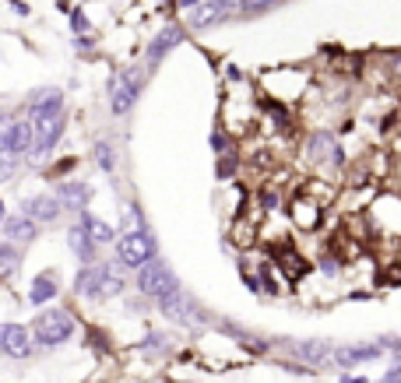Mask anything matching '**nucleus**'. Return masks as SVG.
Listing matches in <instances>:
<instances>
[{
  "instance_id": "a878e982",
  "label": "nucleus",
  "mask_w": 401,
  "mask_h": 383,
  "mask_svg": "<svg viewBox=\"0 0 401 383\" xmlns=\"http://www.w3.org/2000/svg\"><path fill=\"white\" fill-rule=\"evenodd\" d=\"M11 123H14V120H7V116H0V152L7 148V137H11Z\"/></svg>"
},
{
  "instance_id": "f3484780",
  "label": "nucleus",
  "mask_w": 401,
  "mask_h": 383,
  "mask_svg": "<svg viewBox=\"0 0 401 383\" xmlns=\"http://www.w3.org/2000/svg\"><path fill=\"white\" fill-rule=\"evenodd\" d=\"M57 197H60L64 207H71V211H85V204H89V187H85V183H64V187L57 190Z\"/></svg>"
},
{
  "instance_id": "9d476101",
  "label": "nucleus",
  "mask_w": 401,
  "mask_h": 383,
  "mask_svg": "<svg viewBox=\"0 0 401 383\" xmlns=\"http://www.w3.org/2000/svg\"><path fill=\"white\" fill-rule=\"evenodd\" d=\"M293 355L300 362H306V366H327V362H334L331 341H300V345H293Z\"/></svg>"
},
{
  "instance_id": "6ab92c4d",
  "label": "nucleus",
  "mask_w": 401,
  "mask_h": 383,
  "mask_svg": "<svg viewBox=\"0 0 401 383\" xmlns=\"http://www.w3.org/2000/svg\"><path fill=\"white\" fill-rule=\"evenodd\" d=\"M81 222H85V229L92 232V239H96L99 246H106V243H113V239H116V229H113L109 222L96 218V215H89V211H85V215H81Z\"/></svg>"
},
{
  "instance_id": "7ed1b4c3",
  "label": "nucleus",
  "mask_w": 401,
  "mask_h": 383,
  "mask_svg": "<svg viewBox=\"0 0 401 383\" xmlns=\"http://www.w3.org/2000/svg\"><path fill=\"white\" fill-rule=\"evenodd\" d=\"M116 253L127 268H141L155 257V239L148 232H127L120 243H116Z\"/></svg>"
},
{
  "instance_id": "393cba45",
  "label": "nucleus",
  "mask_w": 401,
  "mask_h": 383,
  "mask_svg": "<svg viewBox=\"0 0 401 383\" xmlns=\"http://www.w3.org/2000/svg\"><path fill=\"white\" fill-rule=\"evenodd\" d=\"M96 162H99V166L106 169V173L113 169V148H109L106 141H99V144H96Z\"/></svg>"
},
{
  "instance_id": "9b49d317",
  "label": "nucleus",
  "mask_w": 401,
  "mask_h": 383,
  "mask_svg": "<svg viewBox=\"0 0 401 383\" xmlns=\"http://www.w3.org/2000/svg\"><path fill=\"white\" fill-rule=\"evenodd\" d=\"M60 211H64L60 197H32V200L25 204V215H28L32 222H39V225H53V222L60 218Z\"/></svg>"
},
{
  "instance_id": "0eeeda50",
  "label": "nucleus",
  "mask_w": 401,
  "mask_h": 383,
  "mask_svg": "<svg viewBox=\"0 0 401 383\" xmlns=\"http://www.w3.org/2000/svg\"><path fill=\"white\" fill-rule=\"evenodd\" d=\"M232 14V0H200L198 7H191V25L194 28H211L218 21H225Z\"/></svg>"
},
{
  "instance_id": "c85d7f7f",
  "label": "nucleus",
  "mask_w": 401,
  "mask_h": 383,
  "mask_svg": "<svg viewBox=\"0 0 401 383\" xmlns=\"http://www.w3.org/2000/svg\"><path fill=\"white\" fill-rule=\"evenodd\" d=\"M391 352H395V355H398V359H401V345H391Z\"/></svg>"
},
{
  "instance_id": "aec40b11",
  "label": "nucleus",
  "mask_w": 401,
  "mask_h": 383,
  "mask_svg": "<svg viewBox=\"0 0 401 383\" xmlns=\"http://www.w3.org/2000/svg\"><path fill=\"white\" fill-rule=\"evenodd\" d=\"M53 295H57V275H39L35 285H32V292H28V299H32L35 306H43V302L53 299Z\"/></svg>"
},
{
  "instance_id": "f03ea898",
  "label": "nucleus",
  "mask_w": 401,
  "mask_h": 383,
  "mask_svg": "<svg viewBox=\"0 0 401 383\" xmlns=\"http://www.w3.org/2000/svg\"><path fill=\"white\" fill-rule=\"evenodd\" d=\"M137 292H145V295H162V292H169V288H176V278H173V271L159 261V257H152L148 264H141L137 268Z\"/></svg>"
},
{
  "instance_id": "1a4fd4ad",
  "label": "nucleus",
  "mask_w": 401,
  "mask_h": 383,
  "mask_svg": "<svg viewBox=\"0 0 401 383\" xmlns=\"http://www.w3.org/2000/svg\"><path fill=\"white\" fill-rule=\"evenodd\" d=\"M380 355H384V345H338L334 366H359V362H373Z\"/></svg>"
},
{
  "instance_id": "5701e85b",
  "label": "nucleus",
  "mask_w": 401,
  "mask_h": 383,
  "mask_svg": "<svg viewBox=\"0 0 401 383\" xmlns=\"http://www.w3.org/2000/svg\"><path fill=\"white\" fill-rule=\"evenodd\" d=\"M296 222L306 225V229H313V225H317V207H310L306 200H300V204H296Z\"/></svg>"
},
{
  "instance_id": "20e7f679",
  "label": "nucleus",
  "mask_w": 401,
  "mask_h": 383,
  "mask_svg": "<svg viewBox=\"0 0 401 383\" xmlns=\"http://www.w3.org/2000/svg\"><path fill=\"white\" fill-rule=\"evenodd\" d=\"M159 309H162V316H169L176 324H198V302L180 285L159 295Z\"/></svg>"
},
{
  "instance_id": "6e6552de",
  "label": "nucleus",
  "mask_w": 401,
  "mask_h": 383,
  "mask_svg": "<svg viewBox=\"0 0 401 383\" xmlns=\"http://www.w3.org/2000/svg\"><path fill=\"white\" fill-rule=\"evenodd\" d=\"M134 96H137V81L130 74H116L113 78V92H109V109L116 116H127L134 109Z\"/></svg>"
},
{
  "instance_id": "412c9836",
  "label": "nucleus",
  "mask_w": 401,
  "mask_h": 383,
  "mask_svg": "<svg viewBox=\"0 0 401 383\" xmlns=\"http://www.w3.org/2000/svg\"><path fill=\"white\" fill-rule=\"evenodd\" d=\"M18 159H21V155H14V152H7V148L0 152V183H7V180L18 173Z\"/></svg>"
},
{
  "instance_id": "f257e3e1",
  "label": "nucleus",
  "mask_w": 401,
  "mask_h": 383,
  "mask_svg": "<svg viewBox=\"0 0 401 383\" xmlns=\"http://www.w3.org/2000/svg\"><path fill=\"white\" fill-rule=\"evenodd\" d=\"M74 334V320L67 309H46L43 316H35V341L39 345H60Z\"/></svg>"
},
{
  "instance_id": "f8f14e48",
  "label": "nucleus",
  "mask_w": 401,
  "mask_h": 383,
  "mask_svg": "<svg viewBox=\"0 0 401 383\" xmlns=\"http://www.w3.org/2000/svg\"><path fill=\"white\" fill-rule=\"evenodd\" d=\"M180 42H183V28H176V25L162 28V32H159V35L148 42V64L155 67V64H159V60H162V57H166L173 46H180Z\"/></svg>"
},
{
  "instance_id": "bb28decb",
  "label": "nucleus",
  "mask_w": 401,
  "mask_h": 383,
  "mask_svg": "<svg viewBox=\"0 0 401 383\" xmlns=\"http://www.w3.org/2000/svg\"><path fill=\"white\" fill-rule=\"evenodd\" d=\"M380 383H401V366H395V370H391V373H388Z\"/></svg>"
},
{
  "instance_id": "dca6fc26",
  "label": "nucleus",
  "mask_w": 401,
  "mask_h": 383,
  "mask_svg": "<svg viewBox=\"0 0 401 383\" xmlns=\"http://www.w3.org/2000/svg\"><path fill=\"white\" fill-rule=\"evenodd\" d=\"M35 225L39 222H32L28 215L25 218L18 215V218H7L4 222V236H7V243H32L35 239Z\"/></svg>"
},
{
  "instance_id": "ddd939ff",
  "label": "nucleus",
  "mask_w": 401,
  "mask_h": 383,
  "mask_svg": "<svg viewBox=\"0 0 401 383\" xmlns=\"http://www.w3.org/2000/svg\"><path fill=\"white\" fill-rule=\"evenodd\" d=\"M67 243H71V250L78 253V261H81V264H96V246H99V243L92 239V232L85 229V222H81V225H74V229L67 232Z\"/></svg>"
},
{
  "instance_id": "b1692460",
  "label": "nucleus",
  "mask_w": 401,
  "mask_h": 383,
  "mask_svg": "<svg viewBox=\"0 0 401 383\" xmlns=\"http://www.w3.org/2000/svg\"><path fill=\"white\" fill-rule=\"evenodd\" d=\"M120 288H123V282H120V278H116V275H113V268H109V271H106V278H102L99 299H106V295H116V292H120Z\"/></svg>"
},
{
  "instance_id": "cd10ccee",
  "label": "nucleus",
  "mask_w": 401,
  "mask_h": 383,
  "mask_svg": "<svg viewBox=\"0 0 401 383\" xmlns=\"http://www.w3.org/2000/svg\"><path fill=\"white\" fill-rule=\"evenodd\" d=\"M211 144H215V152H225V137H222V134H215Z\"/></svg>"
},
{
  "instance_id": "a211bd4d",
  "label": "nucleus",
  "mask_w": 401,
  "mask_h": 383,
  "mask_svg": "<svg viewBox=\"0 0 401 383\" xmlns=\"http://www.w3.org/2000/svg\"><path fill=\"white\" fill-rule=\"evenodd\" d=\"M109 268H96V264H85V271L78 275V292L81 295H96L99 299V288H102V278H106Z\"/></svg>"
},
{
  "instance_id": "c756f323",
  "label": "nucleus",
  "mask_w": 401,
  "mask_h": 383,
  "mask_svg": "<svg viewBox=\"0 0 401 383\" xmlns=\"http://www.w3.org/2000/svg\"><path fill=\"white\" fill-rule=\"evenodd\" d=\"M0 222H7V218H4V200H0Z\"/></svg>"
},
{
  "instance_id": "39448f33",
  "label": "nucleus",
  "mask_w": 401,
  "mask_h": 383,
  "mask_svg": "<svg viewBox=\"0 0 401 383\" xmlns=\"http://www.w3.org/2000/svg\"><path fill=\"white\" fill-rule=\"evenodd\" d=\"M60 130H64V113L35 116V120H32V134H35V141H32V159H43V155L57 144Z\"/></svg>"
},
{
  "instance_id": "2eb2a0df",
  "label": "nucleus",
  "mask_w": 401,
  "mask_h": 383,
  "mask_svg": "<svg viewBox=\"0 0 401 383\" xmlns=\"http://www.w3.org/2000/svg\"><path fill=\"white\" fill-rule=\"evenodd\" d=\"M32 141H35V134H32V120H14V123H11V137H7V152H14V155H28V152H32Z\"/></svg>"
},
{
  "instance_id": "4be33fe9",
  "label": "nucleus",
  "mask_w": 401,
  "mask_h": 383,
  "mask_svg": "<svg viewBox=\"0 0 401 383\" xmlns=\"http://www.w3.org/2000/svg\"><path fill=\"white\" fill-rule=\"evenodd\" d=\"M18 268V253L11 243H0V275H11Z\"/></svg>"
},
{
  "instance_id": "423d86ee",
  "label": "nucleus",
  "mask_w": 401,
  "mask_h": 383,
  "mask_svg": "<svg viewBox=\"0 0 401 383\" xmlns=\"http://www.w3.org/2000/svg\"><path fill=\"white\" fill-rule=\"evenodd\" d=\"M0 352L11 359H25L32 352V334L21 324H0Z\"/></svg>"
},
{
  "instance_id": "4468645a",
  "label": "nucleus",
  "mask_w": 401,
  "mask_h": 383,
  "mask_svg": "<svg viewBox=\"0 0 401 383\" xmlns=\"http://www.w3.org/2000/svg\"><path fill=\"white\" fill-rule=\"evenodd\" d=\"M60 105H64V96H60L57 88H43V92H35V96L28 98V120L60 113Z\"/></svg>"
}]
</instances>
